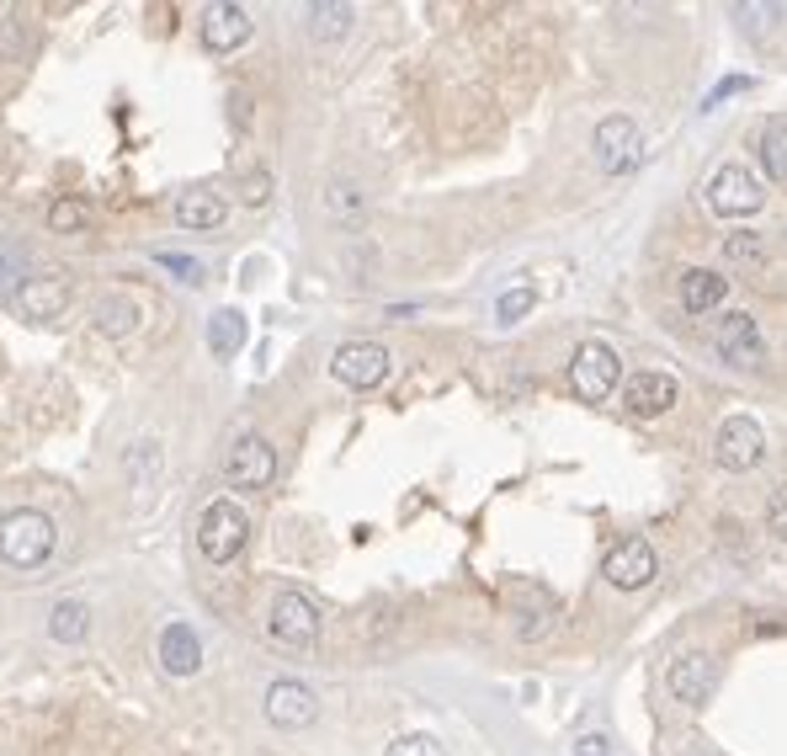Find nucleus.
<instances>
[{
  "instance_id": "nucleus-1",
  "label": "nucleus",
  "mask_w": 787,
  "mask_h": 756,
  "mask_svg": "<svg viewBox=\"0 0 787 756\" xmlns=\"http://www.w3.org/2000/svg\"><path fill=\"white\" fill-rule=\"evenodd\" d=\"M53 517L38 507H17V512L0 517V560L11 570H38L53 554Z\"/></svg>"
},
{
  "instance_id": "nucleus-2",
  "label": "nucleus",
  "mask_w": 787,
  "mask_h": 756,
  "mask_svg": "<svg viewBox=\"0 0 787 756\" xmlns=\"http://www.w3.org/2000/svg\"><path fill=\"white\" fill-rule=\"evenodd\" d=\"M702 193H708V208H714L718 219H750V214H761V203H766V187L756 181V171L745 160H724L708 176Z\"/></svg>"
},
{
  "instance_id": "nucleus-3",
  "label": "nucleus",
  "mask_w": 787,
  "mask_h": 756,
  "mask_svg": "<svg viewBox=\"0 0 787 756\" xmlns=\"http://www.w3.org/2000/svg\"><path fill=\"white\" fill-rule=\"evenodd\" d=\"M245 538H250L245 507H235V501H208L203 507V517H197V549H203V560L229 564L245 549Z\"/></svg>"
},
{
  "instance_id": "nucleus-4",
  "label": "nucleus",
  "mask_w": 787,
  "mask_h": 756,
  "mask_svg": "<svg viewBox=\"0 0 787 756\" xmlns=\"http://www.w3.org/2000/svg\"><path fill=\"white\" fill-rule=\"evenodd\" d=\"M618 352L607 342H586V346H574V363H570V390L574 400H586V405H601L607 394L618 390Z\"/></svg>"
},
{
  "instance_id": "nucleus-5",
  "label": "nucleus",
  "mask_w": 787,
  "mask_h": 756,
  "mask_svg": "<svg viewBox=\"0 0 787 756\" xmlns=\"http://www.w3.org/2000/svg\"><path fill=\"white\" fill-rule=\"evenodd\" d=\"M766 459V432L756 415H724V426H718L714 438V464L729 469V474H745V469H756Z\"/></svg>"
},
{
  "instance_id": "nucleus-6",
  "label": "nucleus",
  "mask_w": 787,
  "mask_h": 756,
  "mask_svg": "<svg viewBox=\"0 0 787 756\" xmlns=\"http://www.w3.org/2000/svg\"><path fill=\"white\" fill-rule=\"evenodd\" d=\"M591 149H597V166L607 176H622L633 171L639 160H645V134H639V122L612 112V118L597 122V134H591Z\"/></svg>"
},
{
  "instance_id": "nucleus-7",
  "label": "nucleus",
  "mask_w": 787,
  "mask_h": 756,
  "mask_svg": "<svg viewBox=\"0 0 787 756\" xmlns=\"http://www.w3.org/2000/svg\"><path fill=\"white\" fill-rule=\"evenodd\" d=\"M272 639L287 650H314L319 645V608L304 591H277L272 602Z\"/></svg>"
},
{
  "instance_id": "nucleus-8",
  "label": "nucleus",
  "mask_w": 787,
  "mask_h": 756,
  "mask_svg": "<svg viewBox=\"0 0 787 756\" xmlns=\"http://www.w3.org/2000/svg\"><path fill=\"white\" fill-rule=\"evenodd\" d=\"M666 687H670V698H676V704L702 708L708 698H714V687H718V660L708 656V650H687V656H676V660H670V671H666Z\"/></svg>"
},
{
  "instance_id": "nucleus-9",
  "label": "nucleus",
  "mask_w": 787,
  "mask_h": 756,
  "mask_svg": "<svg viewBox=\"0 0 787 756\" xmlns=\"http://www.w3.org/2000/svg\"><path fill=\"white\" fill-rule=\"evenodd\" d=\"M70 298H75L70 272H27L22 288H17V310L27 320H59L70 310Z\"/></svg>"
},
{
  "instance_id": "nucleus-10",
  "label": "nucleus",
  "mask_w": 787,
  "mask_h": 756,
  "mask_svg": "<svg viewBox=\"0 0 787 756\" xmlns=\"http://www.w3.org/2000/svg\"><path fill=\"white\" fill-rule=\"evenodd\" d=\"M331 373L346 390H378L383 379H388V352L378 342H346V346H335Z\"/></svg>"
},
{
  "instance_id": "nucleus-11",
  "label": "nucleus",
  "mask_w": 787,
  "mask_h": 756,
  "mask_svg": "<svg viewBox=\"0 0 787 756\" xmlns=\"http://www.w3.org/2000/svg\"><path fill=\"white\" fill-rule=\"evenodd\" d=\"M224 474H229V485H239V490H266L277 480V448L250 432V438H239L235 448H229Z\"/></svg>"
},
{
  "instance_id": "nucleus-12",
  "label": "nucleus",
  "mask_w": 787,
  "mask_h": 756,
  "mask_svg": "<svg viewBox=\"0 0 787 756\" xmlns=\"http://www.w3.org/2000/svg\"><path fill=\"white\" fill-rule=\"evenodd\" d=\"M714 352L724 357V363H735V367H761L766 363L761 325L745 315V310L724 315V320H718V331H714Z\"/></svg>"
},
{
  "instance_id": "nucleus-13",
  "label": "nucleus",
  "mask_w": 787,
  "mask_h": 756,
  "mask_svg": "<svg viewBox=\"0 0 787 756\" xmlns=\"http://www.w3.org/2000/svg\"><path fill=\"white\" fill-rule=\"evenodd\" d=\"M266 719H272L277 730H304V725L319 719V693H314L309 683L283 677V683L266 687Z\"/></svg>"
},
{
  "instance_id": "nucleus-14",
  "label": "nucleus",
  "mask_w": 787,
  "mask_h": 756,
  "mask_svg": "<svg viewBox=\"0 0 787 756\" xmlns=\"http://www.w3.org/2000/svg\"><path fill=\"white\" fill-rule=\"evenodd\" d=\"M655 570H660V560H655L649 538H622L618 549L607 554V564H601V576L618 586V591H639V586H649L655 581Z\"/></svg>"
},
{
  "instance_id": "nucleus-15",
  "label": "nucleus",
  "mask_w": 787,
  "mask_h": 756,
  "mask_svg": "<svg viewBox=\"0 0 787 756\" xmlns=\"http://www.w3.org/2000/svg\"><path fill=\"white\" fill-rule=\"evenodd\" d=\"M250 32H256V22H250V11L235 6V0H218V6H208V17H203V38H208V49L214 53L245 49Z\"/></svg>"
},
{
  "instance_id": "nucleus-16",
  "label": "nucleus",
  "mask_w": 787,
  "mask_h": 756,
  "mask_svg": "<svg viewBox=\"0 0 787 756\" xmlns=\"http://www.w3.org/2000/svg\"><path fill=\"white\" fill-rule=\"evenodd\" d=\"M160 666H166L170 677H191L197 666H203V639H197V629L191 624H166L160 629Z\"/></svg>"
},
{
  "instance_id": "nucleus-17",
  "label": "nucleus",
  "mask_w": 787,
  "mask_h": 756,
  "mask_svg": "<svg viewBox=\"0 0 787 756\" xmlns=\"http://www.w3.org/2000/svg\"><path fill=\"white\" fill-rule=\"evenodd\" d=\"M676 379L670 373H633L628 379V390H622V400H628V411L633 415H666L670 405H676Z\"/></svg>"
},
{
  "instance_id": "nucleus-18",
  "label": "nucleus",
  "mask_w": 787,
  "mask_h": 756,
  "mask_svg": "<svg viewBox=\"0 0 787 756\" xmlns=\"http://www.w3.org/2000/svg\"><path fill=\"white\" fill-rule=\"evenodd\" d=\"M724 298H729V277H718V272H708V267L681 272V310H687V315H714Z\"/></svg>"
},
{
  "instance_id": "nucleus-19",
  "label": "nucleus",
  "mask_w": 787,
  "mask_h": 756,
  "mask_svg": "<svg viewBox=\"0 0 787 756\" xmlns=\"http://www.w3.org/2000/svg\"><path fill=\"white\" fill-rule=\"evenodd\" d=\"M91 320H96V331L101 336H134L139 331V304L128 298V293H101L96 298V310H91Z\"/></svg>"
},
{
  "instance_id": "nucleus-20",
  "label": "nucleus",
  "mask_w": 787,
  "mask_h": 756,
  "mask_svg": "<svg viewBox=\"0 0 787 756\" xmlns=\"http://www.w3.org/2000/svg\"><path fill=\"white\" fill-rule=\"evenodd\" d=\"M229 219V203L218 193H181L176 197V224L181 229H218Z\"/></svg>"
},
{
  "instance_id": "nucleus-21",
  "label": "nucleus",
  "mask_w": 787,
  "mask_h": 756,
  "mask_svg": "<svg viewBox=\"0 0 787 756\" xmlns=\"http://www.w3.org/2000/svg\"><path fill=\"white\" fill-rule=\"evenodd\" d=\"M304 17H309V38H314V43H341V38L352 32V22H357V6L319 0V6H309Z\"/></svg>"
},
{
  "instance_id": "nucleus-22",
  "label": "nucleus",
  "mask_w": 787,
  "mask_h": 756,
  "mask_svg": "<svg viewBox=\"0 0 787 756\" xmlns=\"http://www.w3.org/2000/svg\"><path fill=\"white\" fill-rule=\"evenodd\" d=\"M239 346H245V315L239 310H218L208 320V352L214 357H235Z\"/></svg>"
},
{
  "instance_id": "nucleus-23",
  "label": "nucleus",
  "mask_w": 787,
  "mask_h": 756,
  "mask_svg": "<svg viewBox=\"0 0 787 756\" xmlns=\"http://www.w3.org/2000/svg\"><path fill=\"white\" fill-rule=\"evenodd\" d=\"M48 635L59 639V645H80V639L91 635V612H86V602H59V608L48 612Z\"/></svg>"
},
{
  "instance_id": "nucleus-24",
  "label": "nucleus",
  "mask_w": 787,
  "mask_h": 756,
  "mask_svg": "<svg viewBox=\"0 0 787 756\" xmlns=\"http://www.w3.org/2000/svg\"><path fill=\"white\" fill-rule=\"evenodd\" d=\"M761 166L771 181H783L787 187V118H771L761 128Z\"/></svg>"
},
{
  "instance_id": "nucleus-25",
  "label": "nucleus",
  "mask_w": 787,
  "mask_h": 756,
  "mask_svg": "<svg viewBox=\"0 0 787 756\" xmlns=\"http://www.w3.org/2000/svg\"><path fill=\"white\" fill-rule=\"evenodd\" d=\"M724 256H729L735 267H745V272H766V262H771L766 235H729V240H724Z\"/></svg>"
},
{
  "instance_id": "nucleus-26",
  "label": "nucleus",
  "mask_w": 787,
  "mask_h": 756,
  "mask_svg": "<svg viewBox=\"0 0 787 756\" xmlns=\"http://www.w3.org/2000/svg\"><path fill=\"white\" fill-rule=\"evenodd\" d=\"M362 208H367V197H362L352 181H331V187H325V214H331V219H362Z\"/></svg>"
},
{
  "instance_id": "nucleus-27",
  "label": "nucleus",
  "mask_w": 787,
  "mask_h": 756,
  "mask_svg": "<svg viewBox=\"0 0 787 756\" xmlns=\"http://www.w3.org/2000/svg\"><path fill=\"white\" fill-rule=\"evenodd\" d=\"M532 304H538L532 283H517V288H505L501 298H495V320H501V325H517V320L532 315Z\"/></svg>"
},
{
  "instance_id": "nucleus-28",
  "label": "nucleus",
  "mask_w": 787,
  "mask_h": 756,
  "mask_svg": "<svg viewBox=\"0 0 787 756\" xmlns=\"http://www.w3.org/2000/svg\"><path fill=\"white\" fill-rule=\"evenodd\" d=\"M48 229H53V235H75V229H86V203H80V197H59V203H48Z\"/></svg>"
},
{
  "instance_id": "nucleus-29",
  "label": "nucleus",
  "mask_w": 787,
  "mask_h": 756,
  "mask_svg": "<svg viewBox=\"0 0 787 756\" xmlns=\"http://www.w3.org/2000/svg\"><path fill=\"white\" fill-rule=\"evenodd\" d=\"M388 756H447V752H442L436 735H400V740L388 746Z\"/></svg>"
},
{
  "instance_id": "nucleus-30",
  "label": "nucleus",
  "mask_w": 787,
  "mask_h": 756,
  "mask_svg": "<svg viewBox=\"0 0 787 756\" xmlns=\"http://www.w3.org/2000/svg\"><path fill=\"white\" fill-rule=\"evenodd\" d=\"M766 533L787 543V485H777L771 490V501H766Z\"/></svg>"
},
{
  "instance_id": "nucleus-31",
  "label": "nucleus",
  "mask_w": 787,
  "mask_h": 756,
  "mask_svg": "<svg viewBox=\"0 0 787 756\" xmlns=\"http://www.w3.org/2000/svg\"><path fill=\"white\" fill-rule=\"evenodd\" d=\"M735 17H740L750 32H771V22H783V6H740Z\"/></svg>"
},
{
  "instance_id": "nucleus-32",
  "label": "nucleus",
  "mask_w": 787,
  "mask_h": 756,
  "mask_svg": "<svg viewBox=\"0 0 787 756\" xmlns=\"http://www.w3.org/2000/svg\"><path fill=\"white\" fill-rule=\"evenodd\" d=\"M239 197H245V203H266V197H272V171H262V166L245 171L239 176Z\"/></svg>"
},
{
  "instance_id": "nucleus-33",
  "label": "nucleus",
  "mask_w": 787,
  "mask_h": 756,
  "mask_svg": "<svg viewBox=\"0 0 787 756\" xmlns=\"http://www.w3.org/2000/svg\"><path fill=\"white\" fill-rule=\"evenodd\" d=\"M155 262H160V267H166V272H176L181 283H203V267H197L191 256H176V251H160Z\"/></svg>"
},
{
  "instance_id": "nucleus-34",
  "label": "nucleus",
  "mask_w": 787,
  "mask_h": 756,
  "mask_svg": "<svg viewBox=\"0 0 787 756\" xmlns=\"http://www.w3.org/2000/svg\"><path fill=\"white\" fill-rule=\"evenodd\" d=\"M574 756H607V735H580V740H574Z\"/></svg>"
},
{
  "instance_id": "nucleus-35",
  "label": "nucleus",
  "mask_w": 787,
  "mask_h": 756,
  "mask_svg": "<svg viewBox=\"0 0 787 756\" xmlns=\"http://www.w3.org/2000/svg\"><path fill=\"white\" fill-rule=\"evenodd\" d=\"M676 756H702V752H676Z\"/></svg>"
}]
</instances>
